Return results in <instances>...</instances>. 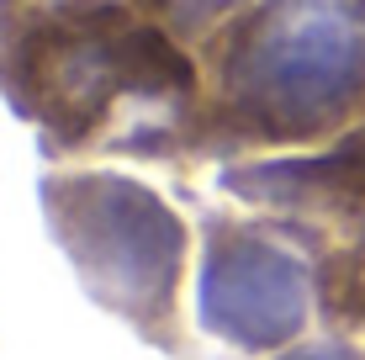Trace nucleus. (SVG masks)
<instances>
[{"instance_id": "obj_3", "label": "nucleus", "mask_w": 365, "mask_h": 360, "mask_svg": "<svg viewBox=\"0 0 365 360\" xmlns=\"http://www.w3.org/2000/svg\"><path fill=\"white\" fill-rule=\"evenodd\" d=\"M43 191L48 217L91 292L133 313L143 329L165 318L185 270L180 217L138 180L101 175V170H53Z\"/></svg>"}, {"instance_id": "obj_5", "label": "nucleus", "mask_w": 365, "mask_h": 360, "mask_svg": "<svg viewBox=\"0 0 365 360\" xmlns=\"http://www.w3.org/2000/svg\"><path fill=\"white\" fill-rule=\"evenodd\" d=\"M233 196L270 212H307V217H365V122L344 138L297 148V154H259L233 159L222 175Z\"/></svg>"}, {"instance_id": "obj_2", "label": "nucleus", "mask_w": 365, "mask_h": 360, "mask_svg": "<svg viewBox=\"0 0 365 360\" xmlns=\"http://www.w3.org/2000/svg\"><path fill=\"white\" fill-rule=\"evenodd\" d=\"M201 106L185 154L259 159L365 122V0H255L196 43Z\"/></svg>"}, {"instance_id": "obj_6", "label": "nucleus", "mask_w": 365, "mask_h": 360, "mask_svg": "<svg viewBox=\"0 0 365 360\" xmlns=\"http://www.w3.org/2000/svg\"><path fill=\"white\" fill-rule=\"evenodd\" d=\"M143 16H154L165 32H175L185 48H196L201 37H212L222 21H233L238 11H249L255 0H133Z\"/></svg>"}, {"instance_id": "obj_1", "label": "nucleus", "mask_w": 365, "mask_h": 360, "mask_svg": "<svg viewBox=\"0 0 365 360\" xmlns=\"http://www.w3.org/2000/svg\"><path fill=\"white\" fill-rule=\"evenodd\" d=\"M0 96L64 154L175 159L201 69L133 0H0Z\"/></svg>"}, {"instance_id": "obj_4", "label": "nucleus", "mask_w": 365, "mask_h": 360, "mask_svg": "<svg viewBox=\"0 0 365 360\" xmlns=\"http://www.w3.org/2000/svg\"><path fill=\"white\" fill-rule=\"evenodd\" d=\"M318 281H307L302 259L275 244L265 228L212 222L201 259V324L244 350H275L297 339Z\"/></svg>"}]
</instances>
